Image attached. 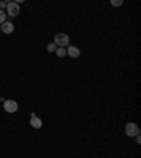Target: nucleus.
<instances>
[{"instance_id": "1", "label": "nucleus", "mask_w": 141, "mask_h": 158, "mask_svg": "<svg viewBox=\"0 0 141 158\" xmlns=\"http://www.w3.org/2000/svg\"><path fill=\"white\" fill-rule=\"evenodd\" d=\"M54 44L58 48H66V45H69V35L65 33H58L54 37Z\"/></svg>"}, {"instance_id": "2", "label": "nucleus", "mask_w": 141, "mask_h": 158, "mask_svg": "<svg viewBox=\"0 0 141 158\" xmlns=\"http://www.w3.org/2000/svg\"><path fill=\"white\" fill-rule=\"evenodd\" d=\"M124 131L127 137H135V135H140V127L135 123H127L124 127Z\"/></svg>"}, {"instance_id": "3", "label": "nucleus", "mask_w": 141, "mask_h": 158, "mask_svg": "<svg viewBox=\"0 0 141 158\" xmlns=\"http://www.w3.org/2000/svg\"><path fill=\"white\" fill-rule=\"evenodd\" d=\"M3 109L6 110L7 113H16L17 110H19V103H17L16 100H11V99L4 100L3 102Z\"/></svg>"}, {"instance_id": "4", "label": "nucleus", "mask_w": 141, "mask_h": 158, "mask_svg": "<svg viewBox=\"0 0 141 158\" xmlns=\"http://www.w3.org/2000/svg\"><path fill=\"white\" fill-rule=\"evenodd\" d=\"M6 11L9 13L10 17H17L20 14V6L16 2H9L7 7H6Z\"/></svg>"}, {"instance_id": "5", "label": "nucleus", "mask_w": 141, "mask_h": 158, "mask_svg": "<svg viewBox=\"0 0 141 158\" xmlns=\"http://www.w3.org/2000/svg\"><path fill=\"white\" fill-rule=\"evenodd\" d=\"M66 55L71 56V58H73V59L79 58V56H81V49L75 45H69L68 48H66Z\"/></svg>"}, {"instance_id": "6", "label": "nucleus", "mask_w": 141, "mask_h": 158, "mask_svg": "<svg viewBox=\"0 0 141 158\" xmlns=\"http://www.w3.org/2000/svg\"><path fill=\"white\" fill-rule=\"evenodd\" d=\"M0 30H2L4 34H11L14 31V24L10 23V21H4V23L0 26Z\"/></svg>"}, {"instance_id": "7", "label": "nucleus", "mask_w": 141, "mask_h": 158, "mask_svg": "<svg viewBox=\"0 0 141 158\" xmlns=\"http://www.w3.org/2000/svg\"><path fill=\"white\" fill-rule=\"evenodd\" d=\"M30 124H31V127H34V128H41L43 127V120L35 116V117L30 118Z\"/></svg>"}, {"instance_id": "8", "label": "nucleus", "mask_w": 141, "mask_h": 158, "mask_svg": "<svg viewBox=\"0 0 141 158\" xmlns=\"http://www.w3.org/2000/svg\"><path fill=\"white\" fill-rule=\"evenodd\" d=\"M55 54L58 58H64V56L66 55V48H56Z\"/></svg>"}, {"instance_id": "9", "label": "nucleus", "mask_w": 141, "mask_h": 158, "mask_svg": "<svg viewBox=\"0 0 141 158\" xmlns=\"http://www.w3.org/2000/svg\"><path fill=\"white\" fill-rule=\"evenodd\" d=\"M56 48H58V47H56L54 43H49L48 45H47V51H48V52H55Z\"/></svg>"}, {"instance_id": "10", "label": "nucleus", "mask_w": 141, "mask_h": 158, "mask_svg": "<svg viewBox=\"0 0 141 158\" xmlns=\"http://www.w3.org/2000/svg\"><path fill=\"white\" fill-rule=\"evenodd\" d=\"M6 19H7L6 11H4V10H0V24H3L4 21H6Z\"/></svg>"}, {"instance_id": "11", "label": "nucleus", "mask_w": 141, "mask_h": 158, "mask_svg": "<svg viewBox=\"0 0 141 158\" xmlns=\"http://www.w3.org/2000/svg\"><path fill=\"white\" fill-rule=\"evenodd\" d=\"M123 0H110V4L112 6H116V7H118V6H123Z\"/></svg>"}, {"instance_id": "12", "label": "nucleus", "mask_w": 141, "mask_h": 158, "mask_svg": "<svg viewBox=\"0 0 141 158\" xmlns=\"http://www.w3.org/2000/svg\"><path fill=\"white\" fill-rule=\"evenodd\" d=\"M7 3H9V2H0V10L6 9V7H7Z\"/></svg>"}, {"instance_id": "13", "label": "nucleus", "mask_w": 141, "mask_h": 158, "mask_svg": "<svg viewBox=\"0 0 141 158\" xmlns=\"http://www.w3.org/2000/svg\"><path fill=\"white\" fill-rule=\"evenodd\" d=\"M135 141H137V144H140V143H141V137H140V135H135Z\"/></svg>"}]
</instances>
